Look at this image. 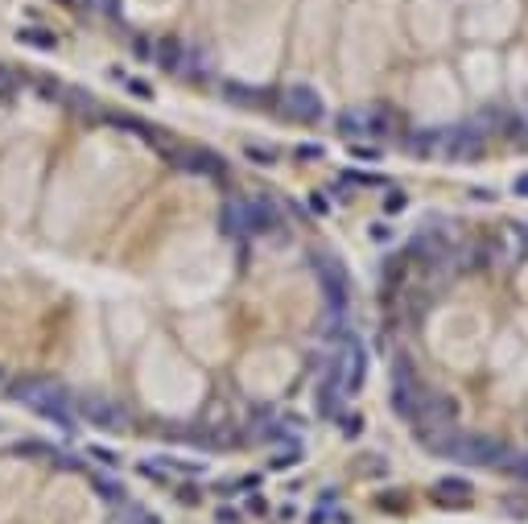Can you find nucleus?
I'll use <instances>...</instances> for the list:
<instances>
[{
	"instance_id": "f257e3e1",
	"label": "nucleus",
	"mask_w": 528,
	"mask_h": 524,
	"mask_svg": "<svg viewBox=\"0 0 528 524\" xmlns=\"http://www.w3.org/2000/svg\"><path fill=\"white\" fill-rule=\"evenodd\" d=\"M335 129L343 136H400V116L388 103H367V108H347L335 116Z\"/></svg>"
},
{
	"instance_id": "f03ea898",
	"label": "nucleus",
	"mask_w": 528,
	"mask_h": 524,
	"mask_svg": "<svg viewBox=\"0 0 528 524\" xmlns=\"http://www.w3.org/2000/svg\"><path fill=\"white\" fill-rule=\"evenodd\" d=\"M441 153L454 157V161H479L487 153V140L471 129V120H458V124L441 129Z\"/></svg>"
},
{
	"instance_id": "7ed1b4c3",
	"label": "nucleus",
	"mask_w": 528,
	"mask_h": 524,
	"mask_svg": "<svg viewBox=\"0 0 528 524\" xmlns=\"http://www.w3.org/2000/svg\"><path fill=\"white\" fill-rule=\"evenodd\" d=\"M277 108L285 112V116H293V120H302V124H318L322 116H326V103H322V95H314L309 87H289L277 95Z\"/></svg>"
},
{
	"instance_id": "20e7f679",
	"label": "nucleus",
	"mask_w": 528,
	"mask_h": 524,
	"mask_svg": "<svg viewBox=\"0 0 528 524\" xmlns=\"http://www.w3.org/2000/svg\"><path fill=\"white\" fill-rule=\"evenodd\" d=\"M314 272H318V281H322L326 306L347 310V293H351V281H347V272L330 261V256H314Z\"/></svg>"
},
{
	"instance_id": "39448f33",
	"label": "nucleus",
	"mask_w": 528,
	"mask_h": 524,
	"mask_svg": "<svg viewBox=\"0 0 528 524\" xmlns=\"http://www.w3.org/2000/svg\"><path fill=\"white\" fill-rule=\"evenodd\" d=\"M79 409L87 413L91 421L99 425V430H124V413H120V405H112V400H99V396H83L79 400Z\"/></svg>"
},
{
	"instance_id": "423d86ee",
	"label": "nucleus",
	"mask_w": 528,
	"mask_h": 524,
	"mask_svg": "<svg viewBox=\"0 0 528 524\" xmlns=\"http://www.w3.org/2000/svg\"><path fill=\"white\" fill-rule=\"evenodd\" d=\"M400 145L417 157H434V153H441V129H404Z\"/></svg>"
},
{
	"instance_id": "0eeeda50",
	"label": "nucleus",
	"mask_w": 528,
	"mask_h": 524,
	"mask_svg": "<svg viewBox=\"0 0 528 524\" xmlns=\"http://www.w3.org/2000/svg\"><path fill=\"white\" fill-rule=\"evenodd\" d=\"M166 71H182V42H161V62Z\"/></svg>"
},
{
	"instance_id": "6e6552de",
	"label": "nucleus",
	"mask_w": 528,
	"mask_h": 524,
	"mask_svg": "<svg viewBox=\"0 0 528 524\" xmlns=\"http://www.w3.org/2000/svg\"><path fill=\"white\" fill-rule=\"evenodd\" d=\"M404 207H409V194L396 190V186H388V194H384V215H400Z\"/></svg>"
},
{
	"instance_id": "1a4fd4ad",
	"label": "nucleus",
	"mask_w": 528,
	"mask_h": 524,
	"mask_svg": "<svg viewBox=\"0 0 528 524\" xmlns=\"http://www.w3.org/2000/svg\"><path fill=\"white\" fill-rule=\"evenodd\" d=\"M367 235H372V240H376L380 248H388V244L396 240V227H388V223L380 219V223H372V227H367Z\"/></svg>"
},
{
	"instance_id": "9d476101",
	"label": "nucleus",
	"mask_w": 528,
	"mask_h": 524,
	"mask_svg": "<svg viewBox=\"0 0 528 524\" xmlns=\"http://www.w3.org/2000/svg\"><path fill=\"white\" fill-rule=\"evenodd\" d=\"M244 157H252L256 166H272V161H277V149H261V145H244Z\"/></svg>"
},
{
	"instance_id": "9b49d317",
	"label": "nucleus",
	"mask_w": 528,
	"mask_h": 524,
	"mask_svg": "<svg viewBox=\"0 0 528 524\" xmlns=\"http://www.w3.org/2000/svg\"><path fill=\"white\" fill-rule=\"evenodd\" d=\"M351 153L359 161H380V149H376V145H351Z\"/></svg>"
},
{
	"instance_id": "f8f14e48",
	"label": "nucleus",
	"mask_w": 528,
	"mask_h": 524,
	"mask_svg": "<svg viewBox=\"0 0 528 524\" xmlns=\"http://www.w3.org/2000/svg\"><path fill=\"white\" fill-rule=\"evenodd\" d=\"M298 157H309L314 161V157H326V149L322 145H298Z\"/></svg>"
},
{
	"instance_id": "ddd939ff",
	"label": "nucleus",
	"mask_w": 528,
	"mask_h": 524,
	"mask_svg": "<svg viewBox=\"0 0 528 524\" xmlns=\"http://www.w3.org/2000/svg\"><path fill=\"white\" fill-rule=\"evenodd\" d=\"M512 194H516V198H528V174H520L512 182Z\"/></svg>"
},
{
	"instance_id": "4468645a",
	"label": "nucleus",
	"mask_w": 528,
	"mask_h": 524,
	"mask_svg": "<svg viewBox=\"0 0 528 524\" xmlns=\"http://www.w3.org/2000/svg\"><path fill=\"white\" fill-rule=\"evenodd\" d=\"M309 207H314V211H318V215H326V211H330V203H326V198H322V194H314V198H309Z\"/></svg>"
},
{
	"instance_id": "2eb2a0df",
	"label": "nucleus",
	"mask_w": 528,
	"mask_h": 524,
	"mask_svg": "<svg viewBox=\"0 0 528 524\" xmlns=\"http://www.w3.org/2000/svg\"><path fill=\"white\" fill-rule=\"evenodd\" d=\"M129 91H132V95H140V99H149V95H153L149 83H129Z\"/></svg>"
}]
</instances>
